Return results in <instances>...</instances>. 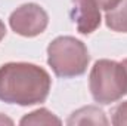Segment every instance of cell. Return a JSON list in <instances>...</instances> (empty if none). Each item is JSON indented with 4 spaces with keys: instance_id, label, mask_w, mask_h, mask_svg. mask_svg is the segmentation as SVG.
<instances>
[{
    "instance_id": "cell-5",
    "label": "cell",
    "mask_w": 127,
    "mask_h": 126,
    "mask_svg": "<svg viewBox=\"0 0 127 126\" xmlns=\"http://www.w3.org/2000/svg\"><path fill=\"white\" fill-rule=\"evenodd\" d=\"M72 1V21L81 34H92L100 25V9L93 0H71Z\"/></svg>"
},
{
    "instance_id": "cell-13",
    "label": "cell",
    "mask_w": 127,
    "mask_h": 126,
    "mask_svg": "<svg viewBox=\"0 0 127 126\" xmlns=\"http://www.w3.org/2000/svg\"><path fill=\"white\" fill-rule=\"evenodd\" d=\"M121 64H123V67H124V70H126V74H127V58H126V60H124Z\"/></svg>"
},
{
    "instance_id": "cell-8",
    "label": "cell",
    "mask_w": 127,
    "mask_h": 126,
    "mask_svg": "<svg viewBox=\"0 0 127 126\" xmlns=\"http://www.w3.org/2000/svg\"><path fill=\"white\" fill-rule=\"evenodd\" d=\"M19 123L21 125H61V119L56 117L47 108H38L24 116Z\"/></svg>"
},
{
    "instance_id": "cell-12",
    "label": "cell",
    "mask_w": 127,
    "mask_h": 126,
    "mask_svg": "<svg viewBox=\"0 0 127 126\" xmlns=\"http://www.w3.org/2000/svg\"><path fill=\"white\" fill-rule=\"evenodd\" d=\"M4 36H6V27H4V24L1 22V19H0V42L4 39Z\"/></svg>"
},
{
    "instance_id": "cell-2",
    "label": "cell",
    "mask_w": 127,
    "mask_h": 126,
    "mask_svg": "<svg viewBox=\"0 0 127 126\" xmlns=\"http://www.w3.org/2000/svg\"><path fill=\"white\" fill-rule=\"evenodd\" d=\"M89 63L87 46L72 36H59L47 46V64L58 77L81 76L86 73Z\"/></svg>"
},
{
    "instance_id": "cell-10",
    "label": "cell",
    "mask_w": 127,
    "mask_h": 126,
    "mask_svg": "<svg viewBox=\"0 0 127 126\" xmlns=\"http://www.w3.org/2000/svg\"><path fill=\"white\" fill-rule=\"evenodd\" d=\"M96 4L99 6V9H103V10H109L112 9L120 0H93Z\"/></svg>"
},
{
    "instance_id": "cell-7",
    "label": "cell",
    "mask_w": 127,
    "mask_h": 126,
    "mask_svg": "<svg viewBox=\"0 0 127 126\" xmlns=\"http://www.w3.org/2000/svg\"><path fill=\"white\" fill-rule=\"evenodd\" d=\"M105 22L117 33H127V0H120L112 9L106 10Z\"/></svg>"
},
{
    "instance_id": "cell-4",
    "label": "cell",
    "mask_w": 127,
    "mask_h": 126,
    "mask_svg": "<svg viewBox=\"0 0 127 126\" xmlns=\"http://www.w3.org/2000/svg\"><path fill=\"white\" fill-rule=\"evenodd\" d=\"M49 24L47 12L37 3H25L16 7L9 16V25L22 37H35L44 31Z\"/></svg>"
},
{
    "instance_id": "cell-1",
    "label": "cell",
    "mask_w": 127,
    "mask_h": 126,
    "mask_svg": "<svg viewBox=\"0 0 127 126\" xmlns=\"http://www.w3.org/2000/svg\"><path fill=\"white\" fill-rule=\"evenodd\" d=\"M49 73L31 63H7L0 67V99L7 104L35 105L49 96Z\"/></svg>"
},
{
    "instance_id": "cell-9",
    "label": "cell",
    "mask_w": 127,
    "mask_h": 126,
    "mask_svg": "<svg viewBox=\"0 0 127 126\" xmlns=\"http://www.w3.org/2000/svg\"><path fill=\"white\" fill-rule=\"evenodd\" d=\"M112 125L124 126L127 125V101L118 104L112 111Z\"/></svg>"
},
{
    "instance_id": "cell-6",
    "label": "cell",
    "mask_w": 127,
    "mask_h": 126,
    "mask_svg": "<svg viewBox=\"0 0 127 126\" xmlns=\"http://www.w3.org/2000/svg\"><path fill=\"white\" fill-rule=\"evenodd\" d=\"M68 125H108L105 113L95 105H87L75 110L66 120Z\"/></svg>"
},
{
    "instance_id": "cell-11",
    "label": "cell",
    "mask_w": 127,
    "mask_h": 126,
    "mask_svg": "<svg viewBox=\"0 0 127 126\" xmlns=\"http://www.w3.org/2000/svg\"><path fill=\"white\" fill-rule=\"evenodd\" d=\"M4 123H7V125H12L13 122H12L9 117H6L4 114H0V125H4Z\"/></svg>"
},
{
    "instance_id": "cell-3",
    "label": "cell",
    "mask_w": 127,
    "mask_h": 126,
    "mask_svg": "<svg viewBox=\"0 0 127 126\" xmlns=\"http://www.w3.org/2000/svg\"><path fill=\"white\" fill-rule=\"evenodd\" d=\"M90 94L96 102L108 105L127 94V74L121 63L99 60L93 64L89 76Z\"/></svg>"
}]
</instances>
